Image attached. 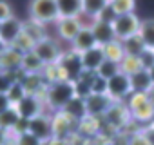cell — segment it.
Wrapping results in <instances>:
<instances>
[{
    "mask_svg": "<svg viewBox=\"0 0 154 145\" xmlns=\"http://www.w3.org/2000/svg\"><path fill=\"white\" fill-rule=\"evenodd\" d=\"M8 47H9V45H8V44H4V42H2V40H0V56H2V53H4V51H6V49H8Z\"/></svg>",
    "mask_w": 154,
    "mask_h": 145,
    "instance_id": "cell-46",
    "label": "cell"
},
{
    "mask_svg": "<svg viewBox=\"0 0 154 145\" xmlns=\"http://www.w3.org/2000/svg\"><path fill=\"white\" fill-rule=\"evenodd\" d=\"M91 29H93V35H94V40L100 47L111 44L112 40H116L114 36V29H112V24H107V22H100V20H93L91 24Z\"/></svg>",
    "mask_w": 154,
    "mask_h": 145,
    "instance_id": "cell-14",
    "label": "cell"
},
{
    "mask_svg": "<svg viewBox=\"0 0 154 145\" xmlns=\"http://www.w3.org/2000/svg\"><path fill=\"white\" fill-rule=\"evenodd\" d=\"M129 80H131V89H132V93L150 94V91L154 89L152 80H150V75H149V71H145V69H141V71L136 72V75L129 76Z\"/></svg>",
    "mask_w": 154,
    "mask_h": 145,
    "instance_id": "cell-18",
    "label": "cell"
},
{
    "mask_svg": "<svg viewBox=\"0 0 154 145\" xmlns=\"http://www.w3.org/2000/svg\"><path fill=\"white\" fill-rule=\"evenodd\" d=\"M76 122L71 120L65 113L62 111H56L53 116H51V127H53V136L56 138H63L65 134H69L72 129H74Z\"/></svg>",
    "mask_w": 154,
    "mask_h": 145,
    "instance_id": "cell-12",
    "label": "cell"
},
{
    "mask_svg": "<svg viewBox=\"0 0 154 145\" xmlns=\"http://www.w3.org/2000/svg\"><path fill=\"white\" fill-rule=\"evenodd\" d=\"M11 47H15L18 53H22V54H26V53H29V51H33V47H35V42L22 31V35L11 44Z\"/></svg>",
    "mask_w": 154,
    "mask_h": 145,
    "instance_id": "cell-33",
    "label": "cell"
},
{
    "mask_svg": "<svg viewBox=\"0 0 154 145\" xmlns=\"http://www.w3.org/2000/svg\"><path fill=\"white\" fill-rule=\"evenodd\" d=\"M29 132L35 136V138H38L42 143H45V141H49L51 138H53V127H51V116H47V114H38L36 118H33L31 122H29Z\"/></svg>",
    "mask_w": 154,
    "mask_h": 145,
    "instance_id": "cell-9",
    "label": "cell"
},
{
    "mask_svg": "<svg viewBox=\"0 0 154 145\" xmlns=\"http://www.w3.org/2000/svg\"><path fill=\"white\" fill-rule=\"evenodd\" d=\"M140 18L134 15V13H129V15H122V17H116L114 22H112V29H114V36L116 40L123 42L127 38H132L140 33Z\"/></svg>",
    "mask_w": 154,
    "mask_h": 145,
    "instance_id": "cell-4",
    "label": "cell"
},
{
    "mask_svg": "<svg viewBox=\"0 0 154 145\" xmlns=\"http://www.w3.org/2000/svg\"><path fill=\"white\" fill-rule=\"evenodd\" d=\"M150 125H152V127H154V120H152V123H150Z\"/></svg>",
    "mask_w": 154,
    "mask_h": 145,
    "instance_id": "cell-48",
    "label": "cell"
},
{
    "mask_svg": "<svg viewBox=\"0 0 154 145\" xmlns=\"http://www.w3.org/2000/svg\"><path fill=\"white\" fill-rule=\"evenodd\" d=\"M129 145H149V141L145 140V136L141 134V131L138 132V134H134L132 136V140H131V143Z\"/></svg>",
    "mask_w": 154,
    "mask_h": 145,
    "instance_id": "cell-41",
    "label": "cell"
},
{
    "mask_svg": "<svg viewBox=\"0 0 154 145\" xmlns=\"http://www.w3.org/2000/svg\"><path fill=\"white\" fill-rule=\"evenodd\" d=\"M123 44V51H125V54H129V56H140L147 47L143 45V42H141V38L136 35V36H132V38H127V40H123L122 42Z\"/></svg>",
    "mask_w": 154,
    "mask_h": 145,
    "instance_id": "cell-28",
    "label": "cell"
},
{
    "mask_svg": "<svg viewBox=\"0 0 154 145\" xmlns=\"http://www.w3.org/2000/svg\"><path fill=\"white\" fill-rule=\"evenodd\" d=\"M138 36L141 38V42L147 49H154V18L141 20Z\"/></svg>",
    "mask_w": 154,
    "mask_h": 145,
    "instance_id": "cell-24",
    "label": "cell"
},
{
    "mask_svg": "<svg viewBox=\"0 0 154 145\" xmlns=\"http://www.w3.org/2000/svg\"><path fill=\"white\" fill-rule=\"evenodd\" d=\"M44 145H67V141H65V138H56V136H53L49 141H45Z\"/></svg>",
    "mask_w": 154,
    "mask_h": 145,
    "instance_id": "cell-44",
    "label": "cell"
},
{
    "mask_svg": "<svg viewBox=\"0 0 154 145\" xmlns=\"http://www.w3.org/2000/svg\"><path fill=\"white\" fill-rule=\"evenodd\" d=\"M105 6H107L105 0H96V2L94 0H87V2H82V15H89L96 20Z\"/></svg>",
    "mask_w": 154,
    "mask_h": 145,
    "instance_id": "cell-29",
    "label": "cell"
},
{
    "mask_svg": "<svg viewBox=\"0 0 154 145\" xmlns=\"http://www.w3.org/2000/svg\"><path fill=\"white\" fill-rule=\"evenodd\" d=\"M141 134L145 136V140L149 141V145H154V127H152V125H149L147 129H143Z\"/></svg>",
    "mask_w": 154,
    "mask_h": 145,
    "instance_id": "cell-42",
    "label": "cell"
},
{
    "mask_svg": "<svg viewBox=\"0 0 154 145\" xmlns=\"http://www.w3.org/2000/svg\"><path fill=\"white\" fill-rule=\"evenodd\" d=\"M80 60H82V67H84L85 71H98V67H100V65L103 63V60H105L103 49H102L100 45H96V47H93V49L82 53V54H80Z\"/></svg>",
    "mask_w": 154,
    "mask_h": 145,
    "instance_id": "cell-17",
    "label": "cell"
},
{
    "mask_svg": "<svg viewBox=\"0 0 154 145\" xmlns=\"http://www.w3.org/2000/svg\"><path fill=\"white\" fill-rule=\"evenodd\" d=\"M82 20L80 18H60L56 22V31H58V36L65 42H72L76 38V35L80 33L82 29Z\"/></svg>",
    "mask_w": 154,
    "mask_h": 145,
    "instance_id": "cell-10",
    "label": "cell"
},
{
    "mask_svg": "<svg viewBox=\"0 0 154 145\" xmlns=\"http://www.w3.org/2000/svg\"><path fill=\"white\" fill-rule=\"evenodd\" d=\"M131 116L136 122H152L154 120V102L150 98V94H143V93H132L129 96V105H127Z\"/></svg>",
    "mask_w": 154,
    "mask_h": 145,
    "instance_id": "cell-2",
    "label": "cell"
},
{
    "mask_svg": "<svg viewBox=\"0 0 154 145\" xmlns=\"http://www.w3.org/2000/svg\"><path fill=\"white\" fill-rule=\"evenodd\" d=\"M11 17H13V11H11L9 4H6V2H0V24H2V22H6V20H9Z\"/></svg>",
    "mask_w": 154,
    "mask_h": 145,
    "instance_id": "cell-40",
    "label": "cell"
},
{
    "mask_svg": "<svg viewBox=\"0 0 154 145\" xmlns=\"http://www.w3.org/2000/svg\"><path fill=\"white\" fill-rule=\"evenodd\" d=\"M33 53L44 62V65H53V63H58L60 56H62V51H60V45L56 40L53 38H44L40 42L35 44L33 47Z\"/></svg>",
    "mask_w": 154,
    "mask_h": 145,
    "instance_id": "cell-6",
    "label": "cell"
},
{
    "mask_svg": "<svg viewBox=\"0 0 154 145\" xmlns=\"http://www.w3.org/2000/svg\"><path fill=\"white\" fill-rule=\"evenodd\" d=\"M91 93L93 94H107V80L102 76H96L91 84Z\"/></svg>",
    "mask_w": 154,
    "mask_h": 145,
    "instance_id": "cell-37",
    "label": "cell"
},
{
    "mask_svg": "<svg viewBox=\"0 0 154 145\" xmlns=\"http://www.w3.org/2000/svg\"><path fill=\"white\" fill-rule=\"evenodd\" d=\"M114 18H116V13L112 11L111 4L107 2V6L102 9V13L98 15V18H96V20H100V22H107V24H112V22H114Z\"/></svg>",
    "mask_w": 154,
    "mask_h": 145,
    "instance_id": "cell-38",
    "label": "cell"
},
{
    "mask_svg": "<svg viewBox=\"0 0 154 145\" xmlns=\"http://www.w3.org/2000/svg\"><path fill=\"white\" fill-rule=\"evenodd\" d=\"M9 136H11V132H6L4 129H0V145H8Z\"/></svg>",
    "mask_w": 154,
    "mask_h": 145,
    "instance_id": "cell-45",
    "label": "cell"
},
{
    "mask_svg": "<svg viewBox=\"0 0 154 145\" xmlns=\"http://www.w3.org/2000/svg\"><path fill=\"white\" fill-rule=\"evenodd\" d=\"M149 75H150V80H152V85H154V67L149 71Z\"/></svg>",
    "mask_w": 154,
    "mask_h": 145,
    "instance_id": "cell-47",
    "label": "cell"
},
{
    "mask_svg": "<svg viewBox=\"0 0 154 145\" xmlns=\"http://www.w3.org/2000/svg\"><path fill=\"white\" fill-rule=\"evenodd\" d=\"M15 109H17V113H18L20 118L33 120V118H36L38 114L44 113V102L38 100L35 94H26L22 98V102H18L15 105Z\"/></svg>",
    "mask_w": 154,
    "mask_h": 145,
    "instance_id": "cell-8",
    "label": "cell"
},
{
    "mask_svg": "<svg viewBox=\"0 0 154 145\" xmlns=\"http://www.w3.org/2000/svg\"><path fill=\"white\" fill-rule=\"evenodd\" d=\"M138 71H141L140 56H129V54H125L123 60L120 62V72L125 75V76H132V75H136Z\"/></svg>",
    "mask_w": 154,
    "mask_h": 145,
    "instance_id": "cell-26",
    "label": "cell"
},
{
    "mask_svg": "<svg viewBox=\"0 0 154 145\" xmlns=\"http://www.w3.org/2000/svg\"><path fill=\"white\" fill-rule=\"evenodd\" d=\"M129 116H131L129 109H127V107H123L120 102H114V103L111 105V109L105 113L107 122H109V123H112V125H116V127H120V125L127 123Z\"/></svg>",
    "mask_w": 154,
    "mask_h": 145,
    "instance_id": "cell-20",
    "label": "cell"
},
{
    "mask_svg": "<svg viewBox=\"0 0 154 145\" xmlns=\"http://www.w3.org/2000/svg\"><path fill=\"white\" fill-rule=\"evenodd\" d=\"M71 44H72V51L80 53V54L98 45V44H96V40H94V35H93L91 26H82L80 33L76 35V38H74Z\"/></svg>",
    "mask_w": 154,
    "mask_h": 145,
    "instance_id": "cell-13",
    "label": "cell"
},
{
    "mask_svg": "<svg viewBox=\"0 0 154 145\" xmlns=\"http://www.w3.org/2000/svg\"><path fill=\"white\" fill-rule=\"evenodd\" d=\"M112 11L116 13V17H122V15H129V13H134V0H112L109 2Z\"/></svg>",
    "mask_w": 154,
    "mask_h": 145,
    "instance_id": "cell-31",
    "label": "cell"
},
{
    "mask_svg": "<svg viewBox=\"0 0 154 145\" xmlns=\"http://www.w3.org/2000/svg\"><path fill=\"white\" fill-rule=\"evenodd\" d=\"M114 102L107 94H91L85 100L87 105V116H96V114H105Z\"/></svg>",
    "mask_w": 154,
    "mask_h": 145,
    "instance_id": "cell-15",
    "label": "cell"
},
{
    "mask_svg": "<svg viewBox=\"0 0 154 145\" xmlns=\"http://www.w3.org/2000/svg\"><path fill=\"white\" fill-rule=\"evenodd\" d=\"M13 84H15V82L11 80V76L8 75V72L0 71V93H2V94H6V93L9 91V87H11Z\"/></svg>",
    "mask_w": 154,
    "mask_h": 145,
    "instance_id": "cell-39",
    "label": "cell"
},
{
    "mask_svg": "<svg viewBox=\"0 0 154 145\" xmlns=\"http://www.w3.org/2000/svg\"><path fill=\"white\" fill-rule=\"evenodd\" d=\"M71 98H74V87L71 82L62 80V82H54L47 85L44 103H47V107L53 111H62Z\"/></svg>",
    "mask_w": 154,
    "mask_h": 145,
    "instance_id": "cell-1",
    "label": "cell"
},
{
    "mask_svg": "<svg viewBox=\"0 0 154 145\" xmlns=\"http://www.w3.org/2000/svg\"><path fill=\"white\" fill-rule=\"evenodd\" d=\"M20 120L18 113L15 107H9L8 111H4L2 114H0V129H4L6 132H11L17 125V122Z\"/></svg>",
    "mask_w": 154,
    "mask_h": 145,
    "instance_id": "cell-27",
    "label": "cell"
},
{
    "mask_svg": "<svg viewBox=\"0 0 154 145\" xmlns=\"http://www.w3.org/2000/svg\"><path fill=\"white\" fill-rule=\"evenodd\" d=\"M24 33L36 44V42H40V40H44V38H47V33H45V26L44 24H40V22H36V20H27V22H24Z\"/></svg>",
    "mask_w": 154,
    "mask_h": 145,
    "instance_id": "cell-23",
    "label": "cell"
},
{
    "mask_svg": "<svg viewBox=\"0 0 154 145\" xmlns=\"http://www.w3.org/2000/svg\"><path fill=\"white\" fill-rule=\"evenodd\" d=\"M22 53H18L15 47H8L2 56H0V71H4V72H15L22 67Z\"/></svg>",
    "mask_w": 154,
    "mask_h": 145,
    "instance_id": "cell-16",
    "label": "cell"
},
{
    "mask_svg": "<svg viewBox=\"0 0 154 145\" xmlns=\"http://www.w3.org/2000/svg\"><path fill=\"white\" fill-rule=\"evenodd\" d=\"M140 62H141V69L150 71L154 67V49H145L140 54Z\"/></svg>",
    "mask_w": 154,
    "mask_h": 145,
    "instance_id": "cell-36",
    "label": "cell"
},
{
    "mask_svg": "<svg viewBox=\"0 0 154 145\" xmlns=\"http://www.w3.org/2000/svg\"><path fill=\"white\" fill-rule=\"evenodd\" d=\"M29 15H31V20H36L44 26L49 24V22H58L60 20L58 4L51 2V0H36V2H31Z\"/></svg>",
    "mask_w": 154,
    "mask_h": 145,
    "instance_id": "cell-3",
    "label": "cell"
},
{
    "mask_svg": "<svg viewBox=\"0 0 154 145\" xmlns=\"http://www.w3.org/2000/svg\"><path fill=\"white\" fill-rule=\"evenodd\" d=\"M22 31H24V22H20L15 17H11L9 20L0 24V40H2L4 44H8V45H11L22 35Z\"/></svg>",
    "mask_w": 154,
    "mask_h": 145,
    "instance_id": "cell-11",
    "label": "cell"
},
{
    "mask_svg": "<svg viewBox=\"0 0 154 145\" xmlns=\"http://www.w3.org/2000/svg\"><path fill=\"white\" fill-rule=\"evenodd\" d=\"M13 145H44L38 138H35L31 132H24L18 136H13Z\"/></svg>",
    "mask_w": 154,
    "mask_h": 145,
    "instance_id": "cell-34",
    "label": "cell"
},
{
    "mask_svg": "<svg viewBox=\"0 0 154 145\" xmlns=\"http://www.w3.org/2000/svg\"><path fill=\"white\" fill-rule=\"evenodd\" d=\"M98 76H102L103 80H111L112 76L120 75V63L116 62H109V60H103V63L98 67Z\"/></svg>",
    "mask_w": 154,
    "mask_h": 145,
    "instance_id": "cell-30",
    "label": "cell"
},
{
    "mask_svg": "<svg viewBox=\"0 0 154 145\" xmlns=\"http://www.w3.org/2000/svg\"><path fill=\"white\" fill-rule=\"evenodd\" d=\"M102 49H103V56H105V60H109V62H116V63H120V62L123 60V56H125L123 44H122L120 40H112L111 44L103 45Z\"/></svg>",
    "mask_w": 154,
    "mask_h": 145,
    "instance_id": "cell-25",
    "label": "cell"
},
{
    "mask_svg": "<svg viewBox=\"0 0 154 145\" xmlns=\"http://www.w3.org/2000/svg\"><path fill=\"white\" fill-rule=\"evenodd\" d=\"M6 96H8V100H9V103L15 107L18 102H22V98L26 96V89H24V85H22V82H15L11 87H9V91L6 93Z\"/></svg>",
    "mask_w": 154,
    "mask_h": 145,
    "instance_id": "cell-32",
    "label": "cell"
},
{
    "mask_svg": "<svg viewBox=\"0 0 154 145\" xmlns=\"http://www.w3.org/2000/svg\"><path fill=\"white\" fill-rule=\"evenodd\" d=\"M62 113H65L71 120H74L76 123L82 122L85 116H87V105H85V100L78 98V96H74L67 102V105L62 109Z\"/></svg>",
    "mask_w": 154,
    "mask_h": 145,
    "instance_id": "cell-19",
    "label": "cell"
},
{
    "mask_svg": "<svg viewBox=\"0 0 154 145\" xmlns=\"http://www.w3.org/2000/svg\"><path fill=\"white\" fill-rule=\"evenodd\" d=\"M78 125H80V131L82 132H87V134H93L98 129V123H96L94 116H85L82 122H78Z\"/></svg>",
    "mask_w": 154,
    "mask_h": 145,
    "instance_id": "cell-35",
    "label": "cell"
},
{
    "mask_svg": "<svg viewBox=\"0 0 154 145\" xmlns=\"http://www.w3.org/2000/svg\"><path fill=\"white\" fill-rule=\"evenodd\" d=\"M9 107H13V105L9 103L8 96H6V94H2V93H0V114H2L4 111H8Z\"/></svg>",
    "mask_w": 154,
    "mask_h": 145,
    "instance_id": "cell-43",
    "label": "cell"
},
{
    "mask_svg": "<svg viewBox=\"0 0 154 145\" xmlns=\"http://www.w3.org/2000/svg\"><path fill=\"white\" fill-rule=\"evenodd\" d=\"M58 65H60V69H62V75H63V78L67 80V82H76L80 78V75H82V71H84V67H82V60H80V53H76V51H69V53H62V56H60V60H58Z\"/></svg>",
    "mask_w": 154,
    "mask_h": 145,
    "instance_id": "cell-5",
    "label": "cell"
},
{
    "mask_svg": "<svg viewBox=\"0 0 154 145\" xmlns=\"http://www.w3.org/2000/svg\"><path fill=\"white\" fill-rule=\"evenodd\" d=\"M132 94V89H131V80L129 76L125 75H116L112 76L111 80H107V96L112 100V102H120L127 96Z\"/></svg>",
    "mask_w": 154,
    "mask_h": 145,
    "instance_id": "cell-7",
    "label": "cell"
},
{
    "mask_svg": "<svg viewBox=\"0 0 154 145\" xmlns=\"http://www.w3.org/2000/svg\"><path fill=\"white\" fill-rule=\"evenodd\" d=\"M44 62L33 53V51H29V53H26L24 56H22V71L26 72V75H40V72L44 71Z\"/></svg>",
    "mask_w": 154,
    "mask_h": 145,
    "instance_id": "cell-21",
    "label": "cell"
},
{
    "mask_svg": "<svg viewBox=\"0 0 154 145\" xmlns=\"http://www.w3.org/2000/svg\"><path fill=\"white\" fill-rule=\"evenodd\" d=\"M58 4V15L60 18H80L82 15V2L78 0H62Z\"/></svg>",
    "mask_w": 154,
    "mask_h": 145,
    "instance_id": "cell-22",
    "label": "cell"
}]
</instances>
